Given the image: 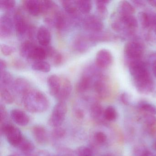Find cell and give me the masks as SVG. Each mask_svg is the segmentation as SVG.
<instances>
[{
	"mask_svg": "<svg viewBox=\"0 0 156 156\" xmlns=\"http://www.w3.org/2000/svg\"><path fill=\"white\" fill-rule=\"evenodd\" d=\"M117 116V113L114 107L109 106L104 111V118L108 121H113L116 119Z\"/></svg>",
	"mask_w": 156,
	"mask_h": 156,
	"instance_id": "4dcf8cb0",
	"label": "cell"
},
{
	"mask_svg": "<svg viewBox=\"0 0 156 156\" xmlns=\"http://www.w3.org/2000/svg\"><path fill=\"white\" fill-rule=\"evenodd\" d=\"M17 147L23 152H30L34 150L35 146L31 141L23 136Z\"/></svg>",
	"mask_w": 156,
	"mask_h": 156,
	"instance_id": "484cf974",
	"label": "cell"
},
{
	"mask_svg": "<svg viewBox=\"0 0 156 156\" xmlns=\"http://www.w3.org/2000/svg\"><path fill=\"white\" fill-rule=\"evenodd\" d=\"M37 38L41 46L43 47L49 46L51 38V33L45 26H41L37 31Z\"/></svg>",
	"mask_w": 156,
	"mask_h": 156,
	"instance_id": "e0dca14e",
	"label": "cell"
},
{
	"mask_svg": "<svg viewBox=\"0 0 156 156\" xmlns=\"http://www.w3.org/2000/svg\"><path fill=\"white\" fill-rule=\"evenodd\" d=\"M37 45L31 41H27L23 43L20 47L21 55L27 59H31L34 50Z\"/></svg>",
	"mask_w": 156,
	"mask_h": 156,
	"instance_id": "ffe728a7",
	"label": "cell"
},
{
	"mask_svg": "<svg viewBox=\"0 0 156 156\" xmlns=\"http://www.w3.org/2000/svg\"><path fill=\"white\" fill-rule=\"evenodd\" d=\"M84 28L93 33L100 32L103 30L104 24L100 18L94 15H88L83 21Z\"/></svg>",
	"mask_w": 156,
	"mask_h": 156,
	"instance_id": "8992f818",
	"label": "cell"
},
{
	"mask_svg": "<svg viewBox=\"0 0 156 156\" xmlns=\"http://www.w3.org/2000/svg\"><path fill=\"white\" fill-rule=\"evenodd\" d=\"M94 138L98 143L99 144H103L106 141L107 136L103 132H98L95 134Z\"/></svg>",
	"mask_w": 156,
	"mask_h": 156,
	"instance_id": "60d3db41",
	"label": "cell"
},
{
	"mask_svg": "<svg viewBox=\"0 0 156 156\" xmlns=\"http://www.w3.org/2000/svg\"><path fill=\"white\" fill-rule=\"evenodd\" d=\"M133 3H135V5L137 6H142L145 5V2L142 1H134Z\"/></svg>",
	"mask_w": 156,
	"mask_h": 156,
	"instance_id": "7dc6e473",
	"label": "cell"
},
{
	"mask_svg": "<svg viewBox=\"0 0 156 156\" xmlns=\"http://www.w3.org/2000/svg\"><path fill=\"white\" fill-rule=\"evenodd\" d=\"M113 57L108 50L102 49L98 52L96 56V65L101 69L108 67L112 62Z\"/></svg>",
	"mask_w": 156,
	"mask_h": 156,
	"instance_id": "9c48e42d",
	"label": "cell"
},
{
	"mask_svg": "<svg viewBox=\"0 0 156 156\" xmlns=\"http://www.w3.org/2000/svg\"><path fill=\"white\" fill-rule=\"evenodd\" d=\"M139 108L142 111L151 115H156V107L152 104L145 102H141L139 104Z\"/></svg>",
	"mask_w": 156,
	"mask_h": 156,
	"instance_id": "836d02e7",
	"label": "cell"
},
{
	"mask_svg": "<svg viewBox=\"0 0 156 156\" xmlns=\"http://www.w3.org/2000/svg\"><path fill=\"white\" fill-rule=\"evenodd\" d=\"M149 4L153 7H156V0H153V1H149L147 2Z\"/></svg>",
	"mask_w": 156,
	"mask_h": 156,
	"instance_id": "681fc988",
	"label": "cell"
},
{
	"mask_svg": "<svg viewBox=\"0 0 156 156\" xmlns=\"http://www.w3.org/2000/svg\"><path fill=\"white\" fill-rule=\"evenodd\" d=\"M51 57L52 58L54 63L55 65H59L60 64L62 63L63 60L62 56L61 54L57 51H55Z\"/></svg>",
	"mask_w": 156,
	"mask_h": 156,
	"instance_id": "b9f144b4",
	"label": "cell"
},
{
	"mask_svg": "<svg viewBox=\"0 0 156 156\" xmlns=\"http://www.w3.org/2000/svg\"><path fill=\"white\" fill-rule=\"evenodd\" d=\"M78 10L83 14H88L92 8V2L88 0H80L76 1Z\"/></svg>",
	"mask_w": 156,
	"mask_h": 156,
	"instance_id": "f1b7e54d",
	"label": "cell"
},
{
	"mask_svg": "<svg viewBox=\"0 0 156 156\" xmlns=\"http://www.w3.org/2000/svg\"><path fill=\"white\" fill-rule=\"evenodd\" d=\"M62 78L56 75H52L47 79L50 94L56 97L59 94L62 84Z\"/></svg>",
	"mask_w": 156,
	"mask_h": 156,
	"instance_id": "7c38bea8",
	"label": "cell"
},
{
	"mask_svg": "<svg viewBox=\"0 0 156 156\" xmlns=\"http://www.w3.org/2000/svg\"><path fill=\"white\" fill-rule=\"evenodd\" d=\"M13 22L16 32L18 35L23 36L26 33H29L30 31L29 25L21 13L17 12L14 14Z\"/></svg>",
	"mask_w": 156,
	"mask_h": 156,
	"instance_id": "8fae6325",
	"label": "cell"
},
{
	"mask_svg": "<svg viewBox=\"0 0 156 156\" xmlns=\"http://www.w3.org/2000/svg\"><path fill=\"white\" fill-rule=\"evenodd\" d=\"M62 5L65 10L69 15L75 17L76 16L78 12L76 1H62Z\"/></svg>",
	"mask_w": 156,
	"mask_h": 156,
	"instance_id": "603a6c76",
	"label": "cell"
},
{
	"mask_svg": "<svg viewBox=\"0 0 156 156\" xmlns=\"http://www.w3.org/2000/svg\"><path fill=\"white\" fill-rule=\"evenodd\" d=\"M67 106L65 102H59L54 107L49 120V124L54 127H60L65 119Z\"/></svg>",
	"mask_w": 156,
	"mask_h": 156,
	"instance_id": "3957f363",
	"label": "cell"
},
{
	"mask_svg": "<svg viewBox=\"0 0 156 156\" xmlns=\"http://www.w3.org/2000/svg\"><path fill=\"white\" fill-rule=\"evenodd\" d=\"M129 71L133 79L140 77L149 73L147 65L140 60H135L129 62Z\"/></svg>",
	"mask_w": 156,
	"mask_h": 156,
	"instance_id": "ba28073f",
	"label": "cell"
},
{
	"mask_svg": "<svg viewBox=\"0 0 156 156\" xmlns=\"http://www.w3.org/2000/svg\"><path fill=\"white\" fill-rule=\"evenodd\" d=\"M1 132L6 136L10 144L16 147L23 137L18 128L7 122L1 125Z\"/></svg>",
	"mask_w": 156,
	"mask_h": 156,
	"instance_id": "7a4b0ae2",
	"label": "cell"
},
{
	"mask_svg": "<svg viewBox=\"0 0 156 156\" xmlns=\"http://www.w3.org/2000/svg\"><path fill=\"white\" fill-rule=\"evenodd\" d=\"M32 68L35 71H40L43 73H48L51 71V66L50 64L44 61H35Z\"/></svg>",
	"mask_w": 156,
	"mask_h": 156,
	"instance_id": "4316f807",
	"label": "cell"
},
{
	"mask_svg": "<svg viewBox=\"0 0 156 156\" xmlns=\"http://www.w3.org/2000/svg\"><path fill=\"white\" fill-rule=\"evenodd\" d=\"M13 91L16 94L23 95L27 91L32 88L30 82L23 77L17 78L12 85Z\"/></svg>",
	"mask_w": 156,
	"mask_h": 156,
	"instance_id": "9a60e30c",
	"label": "cell"
},
{
	"mask_svg": "<svg viewBox=\"0 0 156 156\" xmlns=\"http://www.w3.org/2000/svg\"><path fill=\"white\" fill-rule=\"evenodd\" d=\"M104 111L102 106L98 103H94L90 108V115L93 119H98L102 115L104 116Z\"/></svg>",
	"mask_w": 156,
	"mask_h": 156,
	"instance_id": "f546056e",
	"label": "cell"
},
{
	"mask_svg": "<svg viewBox=\"0 0 156 156\" xmlns=\"http://www.w3.org/2000/svg\"><path fill=\"white\" fill-rule=\"evenodd\" d=\"M155 156V155H154V156Z\"/></svg>",
	"mask_w": 156,
	"mask_h": 156,
	"instance_id": "db71d44e",
	"label": "cell"
},
{
	"mask_svg": "<svg viewBox=\"0 0 156 156\" xmlns=\"http://www.w3.org/2000/svg\"><path fill=\"white\" fill-rule=\"evenodd\" d=\"M94 71L91 69L86 70L84 73L77 83L76 89L80 93H83L88 91L92 86Z\"/></svg>",
	"mask_w": 156,
	"mask_h": 156,
	"instance_id": "30bf717a",
	"label": "cell"
},
{
	"mask_svg": "<svg viewBox=\"0 0 156 156\" xmlns=\"http://www.w3.org/2000/svg\"><path fill=\"white\" fill-rule=\"evenodd\" d=\"M13 20L9 15H3L0 19V36L1 38L10 37L14 29Z\"/></svg>",
	"mask_w": 156,
	"mask_h": 156,
	"instance_id": "52a82bcc",
	"label": "cell"
},
{
	"mask_svg": "<svg viewBox=\"0 0 156 156\" xmlns=\"http://www.w3.org/2000/svg\"><path fill=\"white\" fill-rule=\"evenodd\" d=\"M0 116L1 125L6 123L5 121L8 117V113L6 107L2 104H1L0 105Z\"/></svg>",
	"mask_w": 156,
	"mask_h": 156,
	"instance_id": "ab89813d",
	"label": "cell"
},
{
	"mask_svg": "<svg viewBox=\"0 0 156 156\" xmlns=\"http://www.w3.org/2000/svg\"><path fill=\"white\" fill-rule=\"evenodd\" d=\"M14 156V155H10V156Z\"/></svg>",
	"mask_w": 156,
	"mask_h": 156,
	"instance_id": "f5cc1de1",
	"label": "cell"
},
{
	"mask_svg": "<svg viewBox=\"0 0 156 156\" xmlns=\"http://www.w3.org/2000/svg\"><path fill=\"white\" fill-rule=\"evenodd\" d=\"M76 115L77 116V117L80 119H82L84 117V113L83 111H82V110H77L76 112Z\"/></svg>",
	"mask_w": 156,
	"mask_h": 156,
	"instance_id": "bcb514c9",
	"label": "cell"
},
{
	"mask_svg": "<svg viewBox=\"0 0 156 156\" xmlns=\"http://www.w3.org/2000/svg\"><path fill=\"white\" fill-rule=\"evenodd\" d=\"M109 156V155H104V156Z\"/></svg>",
	"mask_w": 156,
	"mask_h": 156,
	"instance_id": "816d5d0a",
	"label": "cell"
},
{
	"mask_svg": "<svg viewBox=\"0 0 156 156\" xmlns=\"http://www.w3.org/2000/svg\"><path fill=\"white\" fill-rule=\"evenodd\" d=\"M120 100L121 102L125 105H129V96L127 93H123L120 96Z\"/></svg>",
	"mask_w": 156,
	"mask_h": 156,
	"instance_id": "7bdbcfd3",
	"label": "cell"
},
{
	"mask_svg": "<svg viewBox=\"0 0 156 156\" xmlns=\"http://www.w3.org/2000/svg\"><path fill=\"white\" fill-rule=\"evenodd\" d=\"M11 117L13 121L19 126H25L29 124L30 118L28 115L21 110L12 109L10 113Z\"/></svg>",
	"mask_w": 156,
	"mask_h": 156,
	"instance_id": "2e32d148",
	"label": "cell"
},
{
	"mask_svg": "<svg viewBox=\"0 0 156 156\" xmlns=\"http://www.w3.org/2000/svg\"><path fill=\"white\" fill-rule=\"evenodd\" d=\"M65 134V130L62 128L60 127H55V129H54L52 133L53 137L56 139H59L63 137Z\"/></svg>",
	"mask_w": 156,
	"mask_h": 156,
	"instance_id": "8d00e7d4",
	"label": "cell"
},
{
	"mask_svg": "<svg viewBox=\"0 0 156 156\" xmlns=\"http://www.w3.org/2000/svg\"><path fill=\"white\" fill-rule=\"evenodd\" d=\"M78 156H92V151L89 148L82 146L77 149Z\"/></svg>",
	"mask_w": 156,
	"mask_h": 156,
	"instance_id": "74e56055",
	"label": "cell"
},
{
	"mask_svg": "<svg viewBox=\"0 0 156 156\" xmlns=\"http://www.w3.org/2000/svg\"><path fill=\"white\" fill-rule=\"evenodd\" d=\"M94 89L98 95L102 98H105L108 95L109 89L105 79L100 78L94 83Z\"/></svg>",
	"mask_w": 156,
	"mask_h": 156,
	"instance_id": "ac0fdd59",
	"label": "cell"
},
{
	"mask_svg": "<svg viewBox=\"0 0 156 156\" xmlns=\"http://www.w3.org/2000/svg\"><path fill=\"white\" fill-rule=\"evenodd\" d=\"M7 63L4 60L0 59V70L1 72L5 71V69L7 67Z\"/></svg>",
	"mask_w": 156,
	"mask_h": 156,
	"instance_id": "ee69618b",
	"label": "cell"
},
{
	"mask_svg": "<svg viewBox=\"0 0 156 156\" xmlns=\"http://www.w3.org/2000/svg\"><path fill=\"white\" fill-rule=\"evenodd\" d=\"M134 84L137 90L140 94H149L154 89L153 82L149 73L134 79Z\"/></svg>",
	"mask_w": 156,
	"mask_h": 156,
	"instance_id": "5b68a950",
	"label": "cell"
},
{
	"mask_svg": "<svg viewBox=\"0 0 156 156\" xmlns=\"http://www.w3.org/2000/svg\"><path fill=\"white\" fill-rule=\"evenodd\" d=\"M152 148H153V150L156 151V141H155L154 143L152 144Z\"/></svg>",
	"mask_w": 156,
	"mask_h": 156,
	"instance_id": "f907efd6",
	"label": "cell"
},
{
	"mask_svg": "<svg viewBox=\"0 0 156 156\" xmlns=\"http://www.w3.org/2000/svg\"><path fill=\"white\" fill-rule=\"evenodd\" d=\"M135 11V8L128 2L123 1L119 2L118 7L119 16L133 15Z\"/></svg>",
	"mask_w": 156,
	"mask_h": 156,
	"instance_id": "7402d4cb",
	"label": "cell"
},
{
	"mask_svg": "<svg viewBox=\"0 0 156 156\" xmlns=\"http://www.w3.org/2000/svg\"><path fill=\"white\" fill-rule=\"evenodd\" d=\"M139 19L142 28L147 29L150 27L151 20L149 14L146 12H140L139 14Z\"/></svg>",
	"mask_w": 156,
	"mask_h": 156,
	"instance_id": "d6a6232c",
	"label": "cell"
},
{
	"mask_svg": "<svg viewBox=\"0 0 156 156\" xmlns=\"http://www.w3.org/2000/svg\"><path fill=\"white\" fill-rule=\"evenodd\" d=\"M109 1H96L97 10L98 15L101 17H105L107 13L106 6Z\"/></svg>",
	"mask_w": 156,
	"mask_h": 156,
	"instance_id": "1f68e13d",
	"label": "cell"
},
{
	"mask_svg": "<svg viewBox=\"0 0 156 156\" xmlns=\"http://www.w3.org/2000/svg\"><path fill=\"white\" fill-rule=\"evenodd\" d=\"M91 42L88 36H80L76 37L74 42V47L80 52H84L89 47V43Z\"/></svg>",
	"mask_w": 156,
	"mask_h": 156,
	"instance_id": "44dd1931",
	"label": "cell"
},
{
	"mask_svg": "<svg viewBox=\"0 0 156 156\" xmlns=\"http://www.w3.org/2000/svg\"><path fill=\"white\" fill-rule=\"evenodd\" d=\"M143 123L148 126H153L156 124V117L154 115L147 114L144 115L142 117Z\"/></svg>",
	"mask_w": 156,
	"mask_h": 156,
	"instance_id": "d590c367",
	"label": "cell"
},
{
	"mask_svg": "<svg viewBox=\"0 0 156 156\" xmlns=\"http://www.w3.org/2000/svg\"><path fill=\"white\" fill-rule=\"evenodd\" d=\"M72 89V84L69 79L62 77L61 89L55 98L59 100V102H64L71 94Z\"/></svg>",
	"mask_w": 156,
	"mask_h": 156,
	"instance_id": "4fadbf2b",
	"label": "cell"
},
{
	"mask_svg": "<svg viewBox=\"0 0 156 156\" xmlns=\"http://www.w3.org/2000/svg\"><path fill=\"white\" fill-rule=\"evenodd\" d=\"M13 77L10 73L6 71L1 72L0 84L1 86L9 87L13 84Z\"/></svg>",
	"mask_w": 156,
	"mask_h": 156,
	"instance_id": "83f0119b",
	"label": "cell"
},
{
	"mask_svg": "<svg viewBox=\"0 0 156 156\" xmlns=\"http://www.w3.org/2000/svg\"><path fill=\"white\" fill-rule=\"evenodd\" d=\"M47 57H48V55L45 47L37 45L34 52L31 60L36 61H44Z\"/></svg>",
	"mask_w": 156,
	"mask_h": 156,
	"instance_id": "d4e9b609",
	"label": "cell"
},
{
	"mask_svg": "<svg viewBox=\"0 0 156 156\" xmlns=\"http://www.w3.org/2000/svg\"><path fill=\"white\" fill-rule=\"evenodd\" d=\"M0 88L1 97L3 102L7 104H12L14 101L13 92H11L8 87L1 86Z\"/></svg>",
	"mask_w": 156,
	"mask_h": 156,
	"instance_id": "cb8c5ba5",
	"label": "cell"
},
{
	"mask_svg": "<svg viewBox=\"0 0 156 156\" xmlns=\"http://www.w3.org/2000/svg\"><path fill=\"white\" fill-rule=\"evenodd\" d=\"M153 153H151L149 151L147 150H144L140 152L139 156H153Z\"/></svg>",
	"mask_w": 156,
	"mask_h": 156,
	"instance_id": "f6af8a7d",
	"label": "cell"
},
{
	"mask_svg": "<svg viewBox=\"0 0 156 156\" xmlns=\"http://www.w3.org/2000/svg\"><path fill=\"white\" fill-rule=\"evenodd\" d=\"M124 54L130 62L140 60L144 51L142 44L136 41H129L126 43L124 47Z\"/></svg>",
	"mask_w": 156,
	"mask_h": 156,
	"instance_id": "277c9868",
	"label": "cell"
},
{
	"mask_svg": "<svg viewBox=\"0 0 156 156\" xmlns=\"http://www.w3.org/2000/svg\"><path fill=\"white\" fill-rule=\"evenodd\" d=\"M23 6L27 12L33 16L42 13L41 1L28 0L23 1Z\"/></svg>",
	"mask_w": 156,
	"mask_h": 156,
	"instance_id": "5bb4252c",
	"label": "cell"
},
{
	"mask_svg": "<svg viewBox=\"0 0 156 156\" xmlns=\"http://www.w3.org/2000/svg\"><path fill=\"white\" fill-rule=\"evenodd\" d=\"M34 139L39 144L44 145L48 141V137L46 129L41 126H37L33 129Z\"/></svg>",
	"mask_w": 156,
	"mask_h": 156,
	"instance_id": "d6986e66",
	"label": "cell"
},
{
	"mask_svg": "<svg viewBox=\"0 0 156 156\" xmlns=\"http://www.w3.org/2000/svg\"><path fill=\"white\" fill-rule=\"evenodd\" d=\"M1 51L5 56H9L14 52V49L9 45L2 44L1 45Z\"/></svg>",
	"mask_w": 156,
	"mask_h": 156,
	"instance_id": "f35d334b",
	"label": "cell"
},
{
	"mask_svg": "<svg viewBox=\"0 0 156 156\" xmlns=\"http://www.w3.org/2000/svg\"><path fill=\"white\" fill-rule=\"evenodd\" d=\"M152 70H153V74L156 77V60H155L153 62V65H152Z\"/></svg>",
	"mask_w": 156,
	"mask_h": 156,
	"instance_id": "c3c4849f",
	"label": "cell"
},
{
	"mask_svg": "<svg viewBox=\"0 0 156 156\" xmlns=\"http://www.w3.org/2000/svg\"><path fill=\"white\" fill-rule=\"evenodd\" d=\"M16 2L13 0H1L0 1V8L3 10L11 11L14 9Z\"/></svg>",
	"mask_w": 156,
	"mask_h": 156,
	"instance_id": "e575fe53",
	"label": "cell"
},
{
	"mask_svg": "<svg viewBox=\"0 0 156 156\" xmlns=\"http://www.w3.org/2000/svg\"><path fill=\"white\" fill-rule=\"evenodd\" d=\"M22 100L26 110L32 113H43L50 106L46 96L40 90L32 88L23 96Z\"/></svg>",
	"mask_w": 156,
	"mask_h": 156,
	"instance_id": "6da1fadb",
	"label": "cell"
}]
</instances>
